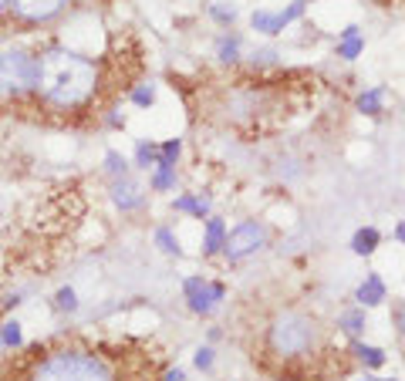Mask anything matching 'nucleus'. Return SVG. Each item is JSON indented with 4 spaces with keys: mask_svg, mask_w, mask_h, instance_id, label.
I'll use <instances>...</instances> for the list:
<instances>
[{
    "mask_svg": "<svg viewBox=\"0 0 405 381\" xmlns=\"http://www.w3.org/2000/svg\"><path fill=\"white\" fill-rule=\"evenodd\" d=\"M392 324H395V331L405 337V301H395V304H392Z\"/></svg>",
    "mask_w": 405,
    "mask_h": 381,
    "instance_id": "c756f323",
    "label": "nucleus"
},
{
    "mask_svg": "<svg viewBox=\"0 0 405 381\" xmlns=\"http://www.w3.org/2000/svg\"><path fill=\"white\" fill-rule=\"evenodd\" d=\"M156 162H159V145L156 142H149V138H139V142H135V169L152 172Z\"/></svg>",
    "mask_w": 405,
    "mask_h": 381,
    "instance_id": "aec40b11",
    "label": "nucleus"
},
{
    "mask_svg": "<svg viewBox=\"0 0 405 381\" xmlns=\"http://www.w3.org/2000/svg\"><path fill=\"white\" fill-rule=\"evenodd\" d=\"M152 240H156V246L162 250V253H166V257H183V246H179V236H176V233H172L169 226H159Z\"/></svg>",
    "mask_w": 405,
    "mask_h": 381,
    "instance_id": "4be33fe9",
    "label": "nucleus"
},
{
    "mask_svg": "<svg viewBox=\"0 0 405 381\" xmlns=\"http://www.w3.org/2000/svg\"><path fill=\"white\" fill-rule=\"evenodd\" d=\"M115 92L109 88L105 78V64L85 58L78 51L64 44H47L41 54V85L34 95L31 111L37 115H58V119H71V115H105L102 98Z\"/></svg>",
    "mask_w": 405,
    "mask_h": 381,
    "instance_id": "7ed1b4c3",
    "label": "nucleus"
},
{
    "mask_svg": "<svg viewBox=\"0 0 405 381\" xmlns=\"http://www.w3.org/2000/svg\"><path fill=\"white\" fill-rule=\"evenodd\" d=\"M68 0H11V14L20 24H47L51 17H58L64 11Z\"/></svg>",
    "mask_w": 405,
    "mask_h": 381,
    "instance_id": "1a4fd4ad",
    "label": "nucleus"
},
{
    "mask_svg": "<svg viewBox=\"0 0 405 381\" xmlns=\"http://www.w3.org/2000/svg\"><path fill=\"white\" fill-rule=\"evenodd\" d=\"M267 240H270V229H267L260 219H243V223H236V226L226 233L223 257L230 260V263H240V260L260 253L267 246Z\"/></svg>",
    "mask_w": 405,
    "mask_h": 381,
    "instance_id": "423d86ee",
    "label": "nucleus"
},
{
    "mask_svg": "<svg viewBox=\"0 0 405 381\" xmlns=\"http://www.w3.org/2000/svg\"><path fill=\"white\" fill-rule=\"evenodd\" d=\"M166 358L145 341L54 337L0 361V381H162Z\"/></svg>",
    "mask_w": 405,
    "mask_h": 381,
    "instance_id": "f257e3e1",
    "label": "nucleus"
},
{
    "mask_svg": "<svg viewBox=\"0 0 405 381\" xmlns=\"http://www.w3.org/2000/svg\"><path fill=\"white\" fill-rule=\"evenodd\" d=\"M270 61H277V51H270V47L253 51V64H270Z\"/></svg>",
    "mask_w": 405,
    "mask_h": 381,
    "instance_id": "7c9ffc66",
    "label": "nucleus"
},
{
    "mask_svg": "<svg viewBox=\"0 0 405 381\" xmlns=\"http://www.w3.org/2000/svg\"><path fill=\"white\" fill-rule=\"evenodd\" d=\"M11 7V0H0V11H7Z\"/></svg>",
    "mask_w": 405,
    "mask_h": 381,
    "instance_id": "72a5a7b5",
    "label": "nucleus"
},
{
    "mask_svg": "<svg viewBox=\"0 0 405 381\" xmlns=\"http://www.w3.org/2000/svg\"><path fill=\"white\" fill-rule=\"evenodd\" d=\"M128 102L139 108H152L156 105V81H139V85L128 92Z\"/></svg>",
    "mask_w": 405,
    "mask_h": 381,
    "instance_id": "5701e85b",
    "label": "nucleus"
},
{
    "mask_svg": "<svg viewBox=\"0 0 405 381\" xmlns=\"http://www.w3.org/2000/svg\"><path fill=\"white\" fill-rule=\"evenodd\" d=\"M395 240H399V243H405V219L395 226Z\"/></svg>",
    "mask_w": 405,
    "mask_h": 381,
    "instance_id": "473e14b6",
    "label": "nucleus"
},
{
    "mask_svg": "<svg viewBox=\"0 0 405 381\" xmlns=\"http://www.w3.org/2000/svg\"><path fill=\"white\" fill-rule=\"evenodd\" d=\"M109 196H111V202H115L122 213H139L142 206H145V189H142V183H139V179H132V176L111 179V183H109Z\"/></svg>",
    "mask_w": 405,
    "mask_h": 381,
    "instance_id": "9d476101",
    "label": "nucleus"
},
{
    "mask_svg": "<svg viewBox=\"0 0 405 381\" xmlns=\"http://www.w3.org/2000/svg\"><path fill=\"white\" fill-rule=\"evenodd\" d=\"M41 54L44 47H0V102L14 105V111H31L41 85Z\"/></svg>",
    "mask_w": 405,
    "mask_h": 381,
    "instance_id": "39448f33",
    "label": "nucleus"
},
{
    "mask_svg": "<svg viewBox=\"0 0 405 381\" xmlns=\"http://www.w3.org/2000/svg\"><path fill=\"white\" fill-rule=\"evenodd\" d=\"M226 223L219 216H210L206 219V229H202V257H217L223 253V243H226Z\"/></svg>",
    "mask_w": 405,
    "mask_h": 381,
    "instance_id": "4468645a",
    "label": "nucleus"
},
{
    "mask_svg": "<svg viewBox=\"0 0 405 381\" xmlns=\"http://www.w3.org/2000/svg\"><path fill=\"white\" fill-rule=\"evenodd\" d=\"M355 301H358V307H378L389 301V287H385V280L375 274V270H368L365 274V280H361L358 287H355Z\"/></svg>",
    "mask_w": 405,
    "mask_h": 381,
    "instance_id": "9b49d317",
    "label": "nucleus"
},
{
    "mask_svg": "<svg viewBox=\"0 0 405 381\" xmlns=\"http://www.w3.org/2000/svg\"><path fill=\"white\" fill-rule=\"evenodd\" d=\"M253 365L277 381H338L351 375V351L334 348L331 327L304 307H277L257 327Z\"/></svg>",
    "mask_w": 405,
    "mask_h": 381,
    "instance_id": "f03ea898",
    "label": "nucleus"
},
{
    "mask_svg": "<svg viewBox=\"0 0 405 381\" xmlns=\"http://www.w3.org/2000/svg\"><path fill=\"white\" fill-rule=\"evenodd\" d=\"M375 381H395V378H375Z\"/></svg>",
    "mask_w": 405,
    "mask_h": 381,
    "instance_id": "f704fd0d",
    "label": "nucleus"
},
{
    "mask_svg": "<svg viewBox=\"0 0 405 381\" xmlns=\"http://www.w3.org/2000/svg\"><path fill=\"white\" fill-rule=\"evenodd\" d=\"M183 297H186V307L200 318H210L217 314L219 304L226 301V284L223 280H210V277L193 274L183 280Z\"/></svg>",
    "mask_w": 405,
    "mask_h": 381,
    "instance_id": "0eeeda50",
    "label": "nucleus"
},
{
    "mask_svg": "<svg viewBox=\"0 0 405 381\" xmlns=\"http://www.w3.org/2000/svg\"><path fill=\"white\" fill-rule=\"evenodd\" d=\"M355 105H358L361 115H372V119H378V115L385 111V85H375V88H368V92H361Z\"/></svg>",
    "mask_w": 405,
    "mask_h": 381,
    "instance_id": "f3484780",
    "label": "nucleus"
},
{
    "mask_svg": "<svg viewBox=\"0 0 405 381\" xmlns=\"http://www.w3.org/2000/svg\"><path fill=\"white\" fill-rule=\"evenodd\" d=\"M378 246H382V229L378 226L355 229V236H351V253H355V257H372Z\"/></svg>",
    "mask_w": 405,
    "mask_h": 381,
    "instance_id": "dca6fc26",
    "label": "nucleus"
},
{
    "mask_svg": "<svg viewBox=\"0 0 405 381\" xmlns=\"http://www.w3.org/2000/svg\"><path fill=\"white\" fill-rule=\"evenodd\" d=\"M162 381H186V371H183V368H166Z\"/></svg>",
    "mask_w": 405,
    "mask_h": 381,
    "instance_id": "2f4dec72",
    "label": "nucleus"
},
{
    "mask_svg": "<svg viewBox=\"0 0 405 381\" xmlns=\"http://www.w3.org/2000/svg\"><path fill=\"white\" fill-rule=\"evenodd\" d=\"M179 155H183V138H166V142L159 145V162L176 166V162H179Z\"/></svg>",
    "mask_w": 405,
    "mask_h": 381,
    "instance_id": "cd10ccee",
    "label": "nucleus"
},
{
    "mask_svg": "<svg viewBox=\"0 0 405 381\" xmlns=\"http://www.w3.org/2000/svg\"><path fill=\"white\" fill-rule=\"evenodd\" d=\"M105 176H109V179H122V176H128V159H125L122 152L109 149V152H105Z\"/></svg>",
    "mask_w": 405,
    "mask_h": 381,
    "instance_id": "a878e982",
    "label": "nucleus"
},
{
    "mask_svg": "<svg viewBox=\"0 0 405 381\" xmlns=\"http://www.w3.org/2000/svg\"><path fill=\"white\" fill-rule=\"evenodd\" d=\"M304 11H308V4H304V0H291L284 11H253V14H250V28H253L257 34L277 37V34H284L291 24H294V20H301Z\"/></svg>",
    "mask_w": 405,
    "mask_h": 381,
    "instance_id": "6e6552de",
    "label": "nucleus"
},
{
    "mask_svg": "<svg viewBox=\"0 0 405 381\" xmlns=\"http://www.w3.org/2000/svg\"><path fill=\"white\" fill-rule=\"evenodd\" d=\"M217 58L223 64H236L240 61V37L236 34H223L217 41Z\"/></svg>",
    "mask_w": 405,
    "mask_h": 381,
    "instance_id": "412c9836",
    "label": "nucleus"
},
{
    "mask_svg": "<svg viewBox=\"0 0 405 381\" xmlns=\"http://www.w3.org/2000/svg\"><path fill=\"white\" fill-rule=\"evenodd\" d=\"M193 365L210 375V371H213V365H217V351H213V344H200V348H196V354H193Z\"/></svg>",
    "mask_w": 405,
    "mask_h": 381,
    "instance_id": "c85d7f7f",
    "label": "nucleus"
},
{
    "mask_svg": "<svg viewBox=\"0 0 405 381\" xmlns=\"http://www.w3.org/2000/svg\"><path fill=\"white\" fill-rule=\"evenodd\" d=\"M0 351H4V344H0Z\"/></svg>",
    "mask_w": 405,
    "mask_h": 381,
    "instance_id": "e433bc0d",
    "label": "nucleus"
},
{
    "mask_svg": "<svg viewBox=\"0 0 405 381\" xmlns=\"http://www.w3.org/2000/svg\"><path fill=\"white\" fill-rule=\"evenodd\" d=\"M172 210H176V213L193 216V219H210V196H200V193H183V196L172 199Z\"/></svg>",
    "mask_w": 405,
    "mask_h": 381,
    "instance_id": "2eb2a0df",
    "label": "nucleus"
},
{
    "mask_svg": "<svg viewBox=\"0 0 405 381\" xmlns=\"http://www.w3.org/2000/svg\"><path fill=\"white\" fill-rule=\"evenodd\" d=\"M0 344H4V348H11V351H17L20 344H24L20 320H4V324H0Z\"/></svg>",
    "mask_w": 405,
    "mask_h": 381,
    "instance_id": "b1692460",
    "label": "nucleus"
},
{
    "mask_svg": "<svg viewBox=\"0 0 405 381\" xmlns=\"http://www.w3.org/2000/svg\"><path fill=\"white\" fill-rule=\"evenodd\" d=\"M206 14L213 17L219 28H234V20L240 17V7H236L234 0H210V4H206Z\"/></svg>",
    "mask_w": 405,
    "mask_h": 381,
    "instance_id": "a211bd4d",
    "label": "nucleus"
},
{
    "mask_svg": "<svg viewBox=\"0 0 405 381\" xmlns=\"http://www.w3.org/2000/svg\"><path fill=\"white\" fill-rule=\"evenodd\" d=\"M149 186H152V193H169V189H176V166L156 162V169L149 172Z\"/></svg>",
    "mask_w": 405,
    "mask_h": 381,
    "instance_id": "6ab92c4d",
    "label": "nucleus"
},
{
    "mask_svg": "<svg viewBox=\"0 0 405 381\" xmlns=\"http://www.w3.org/2000/svg\"><path fill=\"white\" fill-rule=\"evenodd\" d=\"M277 81H236L226 98V125L243 128V132H257L264 135L270 128L281 125V88H274Z\"/></svg>",
    "mask_w": 405,
    "mask_h": 381,
    "instance_id": "20e7f679",
    "label": "nucleus"
},
{
    "mask_svg": "<svg viewBox=\"0 0 405 381\" xmlns=\"http://www.w3.org/2000/svg\"><path fill=\"white\" fill-rule=\"evenodd\" d=\"M351 358H355V365L368 368V371H375V368H385V361H389V351L378 348V344H365V341H351Z\"/></svg>",
    "mask_w": 405,
    "mask_h": 381,
    "instance_id": "ddd939ff",
    "label": "nucleus"
},
{
    "mask_svg": "<svg viewBox=\"0 0 405 381\" xmlns=\"http://www.w3.org/2000/svg\"><path fill=\"white\" fill-rule=\"evenodd\" d=\"M334 327H338L341 334L358 341V337L368 331V310H365V307H344L341 314H338V320H334Z\"/></svg>",
    "mask_w": 405,
    "mask_h": 381,
    "instance_id": "f8f14e48",
    "label": "nucleus"
},
{
    "mask_svg": "<svg viewBox=\"0 0 405 381\" xmlns=\"http://www.w3.org/2000/svg\"><path fill=\"white\" fill-rule=\"evenodd\" d=\"M361 51H365V37L355 34V37H338V58L341 61H355Z\"/></svg>",
    "mask_w": 405,
    "mask_h": 381,
    "instance_id": "393cba45",
    "label": "nucleus"
},
{
    "mask_svg": "<svg viewBox=\"0 0 405 381\" xmlns=\"http://www.w3.org/2000/svg\"><path fill=\"white\" fill-rule=\"evenodd\" d=\"M54 307H58L61 314H75V310H78V294H75V287L58 290V294H54Z\"/></svg>",
    "mask_w": 405,
    "mask_h": 381,
    "instance_id": "bb28decb",
    "label": "nucleus"
},
{
    "mask_svg": "<svg viewBox=\"0 0 405 381\" xmlns=\"http://www.w3.org/2000/svg\"><path fill=\"white\" fill-rule=\"evenodd\" d=\"M361 381H375V378H361Z\"/></svg>",
    "mask_w": 405,
    "mask_h": 381,
    "instance_id": "c9c22d12",
    "label": "nucleus"
}]
</instances>
